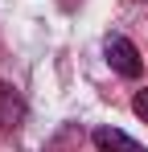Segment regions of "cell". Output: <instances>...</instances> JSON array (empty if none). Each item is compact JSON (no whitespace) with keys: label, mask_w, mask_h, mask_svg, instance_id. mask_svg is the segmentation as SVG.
I'll list each match as a JSON object with an SVG mask.
<instances>
[{"label":"cell","mask_w":148,"mask_h":152,"mask_svg":"<svg viewBox=\"0 0 148 152\" xmlns=\"http://www.w3.org/2000/svg\"><path fill=\"white\" fill-rule=\"evenodd\" d=\"M103 53H107V66H111L119 78H140L144 58H140V50H136L123 33H111V37L103 41Z\"/></svg>","instance_id":"cell-1"},{"label":"cell","mask_w":148,"mask_h":152,"mask_svg":"<svg viewBox=\"0 0 148 152\" xmlns=\"http://www.w3.org/2000/svg\"><path fill=\"white\" fill-rule=\"evenodd\" d=\"M25 124V99L17 86L0 82V132H17Z\"/></svg>","instance_id":"cell-2"},{"label":"cell","mask_w":148,"mask_h":152,"mask_svg":"<svg viewBox=\"0 0 148 152\" xmlns=\"http://www.w3.org/2000/svg\"><path fill=\"white\" fill-rule=\"evenodd\" d=\"M91 140H95L99 152H144L132 136H127V132H119V127H95V136H91Z\"/></svg>","instance_id":"cell-3"},{"label":"cell","mask_w":148,"mask_h":152,"mask_svg":"<svg viewBox=\"0 0 148 152\" xmlns=\"http://www.w3.org/2000/svg\"><path fill=\"white\" fill-rule=\"evenodd\" d=\"M132 111H136V115L148 124V86H144V91H136V99H132Z\"/></svg>","instance_id":"cell-4"}]
</instances>
